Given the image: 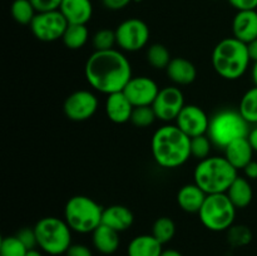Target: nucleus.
I'll return each instance as SVG.
<instances>
[{
	"mask_svg": "<svg viewBox=\"0 0 257 256\" xmlns=\"http://www.w3.org/2000/svg\"><path fill=\"white\" fill-rule=\"evenodd\" d=\"M232 34L233 38L246 44L257 39V10L236 13L232 20Z\"/></svg>",
	"mask_w": 257,
	"mask_h": 256,
	"instance_id": "nucleus-16",
	"label": "nucleus"
},
{
	"mask_svg": "<svg viewBox=\"0 0 257 256\" xmlns=\"http://www.w3.org/2000/svg\"><path fill=\"white\" fill-rule=\"evenodd\" d=\"M133 222H135V215L127 206L112 205L103 210V225L118 231L119 233L132 227Z\"/></svg>",
	"mask_w": 257,
	"mask_h": 256,
	"instance_id": "nucleus-19",
	"label": "nucleus"
},
{
	"mask_svg": "<svg viewBox=\"0 0 257 256\" xmlns=\"http://www.w3.org/2000/svg\"><path fill=\"white\" fill-rule=\"evenodd\" d=\"M92 243L102 255H113L119 248V232L105 225H100L92 232Z\"/></svg>",
	"mask_w": 257,
	"mask_h": 256,
	"instance_id": "nucleus-22",
	"label": "nucleus"
},
{
	"mask_svg": "<svg viewBox=\"0 0 257 256\" xmlns=\"http://www.w3.org/2000/svg\"><path fill=\"white\" fill-rule=\"evenodd\" d=\"M68 24H83L93 17V4L90 0H63L59 8Z\"/></svg>",
	"mask_w": 257,
	"mask_h": 256,
	"instance_id": "nucleus-18",
	"label": "nucleus"
},
{
	"mask_svg": "<svg viewBox=\"0 0 257 256\" xmlns=\"http://www.w3.org/2000/svg\"><path fill=\"white\" fill-rule=\"evenodd\" d=\"M253 153L255 151L251 147L247 137L232 141L223 148V156L237 171L243 170L245 166L253 160Z\"/></svg>",
	"mask_w": 257,
	"mask_h": 256,
	"instance_id": "nucleus-20",
	"label": "nucleus"
},
{
	"mask_svg": "<svg viewBox=\"0 0 257 256\" xmlns=\"http://www.w3.org/2000/svg\"><path fill=\"white\" fill-rule=\"evenodd\" d=\"M35 7L38 13L50 12V10H58L60 8L63 0H30Z\"/></svg>",
	"mask_w": 257,
	"mask_h": 256,
	"instance_id": "nucleus-36",
	"label": "nucleus"
},
{
	"mask_svg": "<svg viewBox=\"0 0 257 256\" xmlns=\"http://www.w3.org/2000/svg\"><path fill=\"white\" fill-rule=\"evenodd\" d=\"M28 248L17 235L5 236L0 242V256H27Z\"/></svg>",
	"mask_w": 257,
	"mask_h": 256,
	"instance_id": "nucleus-31",
	"label": "nucleus"
},
{
	"mask_svg": "<svg viewBox=\"0 0 257 256\" xmlns=\"http://www.w3.org/2000/svg\"><path fill=\"white\" fill-rule=\"evenodd\" d=\"M166 74L175 85H188L197 78V69L191 60L176 57L166 68Z\"/></svg>",
	"mask_w": 257,
	"mask_h": 256,
	"instance_id": "nucleus-17",
	"label": "nucleus"
},
{
	"mask_svg": "<svg viewBox=\"0 0 257 256\" xmlns=\"http://www.w3.org/2000/svg\"><path fill=\"white\" fill-rule=\"evenodd\" d=\"M247 44L230 37L213 48L211 63L215 72L226 80H237L246 74L251 64Z\"/></svg>",
	"mask_w": 257,
	"mask_h": 256,
	"instance_id": "nucleus-3",
	"label": "nucleus"
},
{
	"mask_svg": "<svg viewBox=\"0 0 257 256\" xmlns=\"http://www.w3.org/2000/svg\"><path fill=\"white\" fill-rule=\"evenodd\" d=\"M17 236L19 237V240L27 246L28 250L30 248L38 247V241H37V235H35L34 227H23L20 228L17 232Z\"/></svg>",
	"mask_w": 257,
	"mask_h": 256,
	"instance_id": "nucleus-35",
	"label": "nucleus"
},
{
	"mask_svg": "<svg viewBox=\"0 0 257 256\" xmlns=\"http://www.w3.org/2000/svg\"><path fill=\"white\" fill-rule=\"evenodd\" d=\"M212 146L213 143L211 142L210 137L207 135L191 138V157L196 158L198 161H202L205 158L210 157Z\"/></svg>",
	"mask_w": 257,
	"mask_h": 256,
	"instance_id": "nucleus-32",
	"label": "nucleus"
},
{
	"mask_svg": "<svg viewBox=\"0 0 257 256\" xmlns=\"http://www.w3.org/2000/svg\"><path fill=\"white\" fill-rule=\"evenodd\" d=\"M63 44L70 50L82 49L89 40V30L87 25L69 24L62 38Z\"/></svg>",
	"mask_w": 257,
	"mask_h": 256,
	"instance_id": "nucleus-25",
	"label": "nucleus"
},
{
	"mask_svg": "<svg viewBox=\"0 0 257 256\" xmlns=\"http://www.w3.org/2000/svg\"><path fill=\"white\" fill-rule=\"evenodd\" d=\"M251 78H252L253 85L257 87V62L253 63L252 68H251Z\"/></svg>",
	"mask_w": 257,
	"mask_h": 256,
	"instance_id": "nucleus-44",
	"label": "nucleus"
},
{
	"mask_svg": "<svg viewBox=\"0 0 257 256\" xmlns=\"http://www.w3.org/2000/svg\"><path fill=\"white\" fill-rule=\"evenodd\" d=\"M238 112L241 113L248 124L257 125V87L253 85L246 90L238 105Z\"/></svg>",
	"mask_w": 257,
	"mask_h": 256,
	"instance_id": "nucleus-26",
	"label": "nucleus"
},
{
	"mask_svg": "<svg viewBox=\"0 0 257 256\" xmlns=\"http://www.w3.org/2000/svg\"><path fill=\"white\" fill-rule=\"evenodd\" d=\"M157 119L152 105H145V107H135L131 117V122L138 128H147L152 125Z\"/></svg>",
	"mask_w": 257,
	"mask_h": 256,
	"instance_id": "nucleus-33",
	"label": "nucleus"
},
{
	"mask_svg": "<svg viewBox=\"0 0 257 256\" xmlns=\"http://www.w3.org/2000/svg\"><path fill=\"white\" fill-rule=\"evenodd\" d=\"M151 152L160 167L178 168L191 158V138L173 123H165L153 133Z\"/></svg>",
	"mask_w": 257,
	"mask_h": 256,
	"instance_id": "nucleus-2",
	"label": "nucleus"
},
{
	"mask_svg": "<svg viewBox=\"0 0 257 256\" xmlns=\"http://www.w3.org/2000/svg\"><path fill=\"white\" fill-rule=\"evenodd\" d=\"M237 177V170L225 156H210L198 161L193 171V182L207 195L226 193Z\"/></svg>",
	"mask_w": 257,
	"mask_h": 256,
	"instance_id": "nucleus-4",
	"label": "nucleus"
},
{
	"mask_svg": "<svg viewBox=\"0 0 257 256\" xmlns=\"http://www.w3.org/2000/svg\"><path fill=\"white\" fill-rule=\"evenodd\" d=\"M243 176H245L247 180L255 181L257 180V161H251L248 165L245 166L243 168Z\"/></svg>",
	"mask_w": 257,
	"mask_h": 256,
	"instance_id": "nucleus-40",
	"label": "nucleus"
},
{
	"mask_svg": "<svg viewBox=\"0 0 257 256\" xmlns=\"http://www.w3.org/2000/svg\"><path fill=\"white\" fill-rule=\"evenodd\" d=\"M99 105L98 97L88 89H79L70 93L64 100L63 110L68 119L84 122L95 114Z\"/></svg>",
	"mask_w": 257,
	"mask_h": 256,
	"instance_id": "nucleus-12",
	"label": "nucleus"
},
{
	"mask_svg": "<svg viewBox=\"0 0 257 256\" xmlns=\"http://www.w3.org/2000/svg\"><path fill=\"white\" fill-rule=\"evenodd\" d=\"M68 25L67 19L58 9L37 13L29 27L38 40L50 43L62 39Z\"/></svg>",
	"mask_w": 257,
	"mask_h": 256,
	"instance_id": "nucleus-10",
	"label": "nucleus"
},
{
	"mask_svg": "<svg viewBox=\"0 0 257 256\" xmlns=\"http://www.w3.org/2000/svg\"><path fill=\"white\" fill-rule=\"evenodd\" d=\"M207 193L195 182L182 186L177 192V203L182 211L187 213H198Z\"/></svg>",
	"mask_w": 257,
	"mask_h": 256,
	"instance_id": "nucleus-21",
	"label": "nucleus"
},
{
	"mask_svg": "<svg viewBox=\"0 0 257 256\" xmlns=\"http://www.w3.org/2000/svg\"><path fill=\"white\" fill-rule=\"evenodd\" d=\"M10 13L17 23L22 25H30L38 12L30 0H14L10 7Z\"/></svg>",
	"mask_w": 257,
	"mask_h": 256,
	"instance_id": "nucleus-28",
	"label": "nucleus"
},
{
	"mask_svg": "<svg viewBox=\"0 0 257 256\" xmlns=\"http://www.w3.org/2000/svg\"><path fill=\"white\" fill-rule=\"evenodd\" d=\"M38 247L50 256L65 255L68 248L73 245L72 228L68 226L64 218L48 216L35 223Z\"/></svg>",
	"mask_w": 257,
	"mask_h": 256,
	"instance_id": "nucleus-6",
	"label": "nucleus"
},
{
	"mask_svg": "<svg viewBox=\"0 0 257 256\" xmlns=\"http://www.w3.org/2000/svg\"><path fill=\"white\" fill-rule=\"evenodd\" d=\"M27 256H43V251L42 250H38L37 247H35V248H30V250H28Z\"/></svg>",
	"mask_w": 257,
	"mask_h": 256,
	"instance_id": "nucleus-45",
	"label": "nucleus"
},
{
	"mask_svg": "<svg viewBox=\"0 0 257 256\" xmlns=\"http://www.w3.org/2000/svg\"><path fill=\"white\" fill-rule=\"evenodd\" d=\"M88 84L97 92L109 95L123 92L132 74V64L122 50H94L84 65Z\"/></svg>",
	"mask_w": 257,
	"mask_h": 256,
	"instance_id": "nucleus-1",
	"label": "nucleus"
},
{
	"mask_svg": "<svg viewBox=\"0 0 257 256\" xmlns=\"http://www.w3.org/2000/svg\"><path fill=\"white\" fill-rule=\"evenodd\" d=\"M160 89L161 88L152 78L147 75H137L131 78L123 89V93L132 103L133 107H145L153 104Z\"/></svg>",
	"mask_w": 257,
	"mask_h": 256,
	"instance_id": "nucleus-13",
	"label": "nucleus"
},
{
	"mask_svg": "<svg viewBox=\"0 0 257 256\" xmlns=\"http://www.w3.org/2000/svg\"><path fill=\"white\" fill-rule=\"evenodd\" d=\"M236 210L237 208L226 193H215L207 195L198 212V217L207 230L222 232L235 223Z\"/></svg>",
	"mask_w": 257,
	"mask_h": 256,
	"instance_id": "nucleus-8",
	"label": "nucleus"
},
{
	"mask_svg": "<svg viewBox=\"0 0 257 256\" xmlns=\"http://www.w3.org/2000/svg\"><path fill=\"white\" fill-rule=\"evenodd\" d=\"M247 140L248 142H250L251 147L253 148V151L257 152V125L256 127H253L252 130H250V132H248V136H247Z\"/></svg>",
	"mask_w": 257,
	"mask_h": 256,
	"instance_id": "nucleus-41",
	"label": "nucleus"
},
{
	"mask_svg": "<svg viewBox=\"0 0 257 256\" xmlns=\"http://www.w3.org/2000/svg\"><path fill=\"white\" fill-rule=\"evenodd\" d=\"M132 2H135V0H102L104 8H107L108 10H114V12L124 9Z\"/></svg>",
	"mask_w": 257,
	"mask_h": 256,
	"instance_id": "nucleus-39",
	"label": "nucleus"
},
{
	"mask_svg": "<svg viewBox=\"0 0 257 256\" xmlns=\"http://www.w3.org/2000/svg\"><path fill=\"white\" fill-rule=\"evenodd\" d=\"M247 48H248V54H250L251 60H252L253 63H256L257 62V39L252 40L251 43H248Z\"/></svg>",
	"mask_w": 257,
	"mask_h": 256,
	"instance_id": "nucleus-42",
	"label": "nucleus"
},
{
	"mask_svg": "<svg viewBox=\"0 0 257 256\" xmlns=\"http://www.w3.org/2000/svg\"><path fill=\"white\" fill-rule=\"evenodd\" d=\"M146 58H147L148 64L157 70H166V68L168 67L170 62L172 60L170 50L163 44H160V43H155V44L150 45L147 48Z\"/></svg>",
	"mask_w": 257,
	"mask_h": 256,
	"instance_id": "nucleus-27",
	"label": "nucleus"
},
{
	"mask_svg": "<svg viewBox=\"0 0 257 256\" xmlns=\"http://www.w3.org/2000/svg\"><path fill=\"white\" fill-rule=\"evenodd\" d=\"M151 233H152L162 245H166V243H168L170 241H172L176 235L175 221L171 217H167V216H162V217L157 218V220L153 222Z\"/></svg>",
	"mask_w": 257,
	"mask_h": 256,
	"instance_id": "nucleus-29",
	"label": "nucleus"
},
{
	"mask_svg": "<svg viewBox=\"0 0 257 256\" xmlns=\"http://www.w3.org/2000/svg\"><path fill=\"white\" fill-rule=\"evenodd\" d=\"M210 119L207 113L196 104H186L178 117L176 118L175 124L190 138L197 136L207 135L210 127Z\"/></svg>",
	"mask_w": 257,
	"mask_h": 256,
	"instance_id": "nucleus-14",
	"label": "nucleus"
},
{
	"mask_svg": "<svg viewBox=\"0 0 257 256\" xmlns=\"http://www.w3.org/2000/svg\"><path fill=\"white\" fill-rule=\"evenodd\" d=\"M185 105V94L182 90L177 85H167L161 88L152 108L157 115V119L163 123H172Z\"/></svg>",
	"mask_w": 257,
	"mask_h": 256,
	"instance_id": "nucleus-11",
	"label": "nucleus"
},
{
	"mask_svg": "<svg viewBox=\"0 0 257 256\" xmlns=\"http://www.w3.org/2000/svg\"><path fill=\"white\" fill-rule=\"evenodd\" d=\"M248 132L250 124L238 110L223 109L211 117L207 136L215 147L223 150L232 141L247 137Z\"/></svg>",
	"mask_w": 257,
	"mask_h": 256,
	"instance_id": "nucleus-7",
	"label": "nucleus"
},
{
	"mask_svg": "<svg viewBox=\"0 0 257 256\" xmlns=\"http://www.w3.org/2000/svg\"><path fill=\"white\" fill-rule=\"evenodd\" d=\"M161 256H183V255L180 252V251L176 250V248H166V250H163V252L161 253Z\"/></svg>",
	"mask_w": 257,
	"mask_h": 256,
	"instance_id": "nucleus-43",
	"label": "nucleus"
},
{
	"mask_svg": "<svg viewBox=\"0 0 257 256\" xmlns=\"http://www.w3.org/2000/svg\"><path fill=\"white\" fill-rule=\"evenodd\" d=\"M252 240V232L245 225H232L227 230V241L233 247H242Z\"/></svg>",
	"mask_w": 257,
	"mask_h": 256,
	"instance_id": "nucleus-30",
	"label": "nucleus"
},
{
	"mask_svg": "<svg viewBox=\"0 0 257 256\" xmlns=\"http://www.w3.org/2000/svg\"><path fill=\"white\" fill-rule=\"evenodd\" d=\"M115 39L117 47L122 52L136 53L147 47L150 42L151 32L148 25L138 18H130L117 27Z\"/></svg>",
	"mask_w": 257,
	"mask_h": 256,
	"instance_id": "nucleus-9",
	"label": "nucleus"
},
{
	"mask_svg": "<svg viewBox=\"0 0 257 256\" xmlns=\"http://www.w3.org/2000/svg\"><path fill=\"white\" fill-rule=\"evenodd\" d=\"M92 45L94 50H109L114 49L117 45L115 32L110 29H99L92 37Z\"/></svg>",
	"mask_w": 257,
	"mask_h": 256,
	"instance_id": "nucleus-34",
	"label": "nucleus"
},
{
	"mask_svg": "<svg viewBox=\"0 0 257 256\" xmlns=\"http://www.w3.org/2000/svg\"><path fill=\"white\" fill-rule=\"evenodd\" d=\"M163 250V245L152 233H142L128 242L127 256H161Z\"/></svg>",
	"mask_w": 257,
	"mask_h": 256,
	"instance_id": "nucleus-23",
	"label": "nucleus"
},
{
	"mask_svg": "<svg viewBox=\"0 0 257 256\" xmlns=\"http://www.w3.org/2000/svg\"><path fill=\"white\" fill-rule=\"evenodd\" d=\"M133 108L135 107L123 92H117L107 95V99L104 103V110L108 119L115 124L131 122Z\"/></svg>",
	"mask_w": 257,
	"mask_h": 256,
	"instance_id": "nucleus-15",
	"label": "nucleus"
},
{
	"mask_svg": "<svg viewBox=\"0 0 257 256\" xmlns=\"http://www.w3.org/2000/svg\"><path fill=\"white\" fill-rule=\"evenodd\" d=\"M226 195L231 200V202L235 205L236 208H245L252 202L253 198V190L252 185H251L250 180L243 176H238L230 188L227 190Z\"/></svg>",
	"mask_w": 257,
	"mask_h": 256,
	"instance_id": "nucleus-24",
	"label": "nucleus"
},
{
	"mask_svg": "<svg viewBox=\"0 0 257 256\" xmlns=\"http://www.w3.org/2000/svg\"><path fill=\"white\" fill-rule=\"evenodd\" d=\"M104 208L88 196H73L67 201L64 207V220L73 232L92 233L102 225Z\"/></svg>",
	"mask_w": 257,
	"mask_h": 256,
	"instance_id": "nucleus-5",
	"label": "nucleus"
},
{
	"mask_svg": "<svg viewBox=\"0 0 257 256\" xmlns=\"http://www.w3.org/2000/svg\"><path fill=\"white\" fill-rule=\"evenodd\" d=\"M231 7L235 8L237 12H245V10H256L257 0H228Z\"/></svg>",
	"mask_w": 257,
	"mask_h": 256,
	"instance_id": "nucleus-38",
	"label": "nucleus"
},
{
	"mask_svg": "<svg viewBox=\"0 0 257 256\" xmlns=\"http://www.w3.org/2000/svg\"><path fill=\"white\" fill-rule=\"evenodd\" d=\"M65 256H93V251L84 243H73L65 252Z\"/></svg>",
	"mask_w": 257,
	"mask_h": 256,
	"instance_id": "nucleus-37",
	"label": "nucleus"
}]
</instances>
